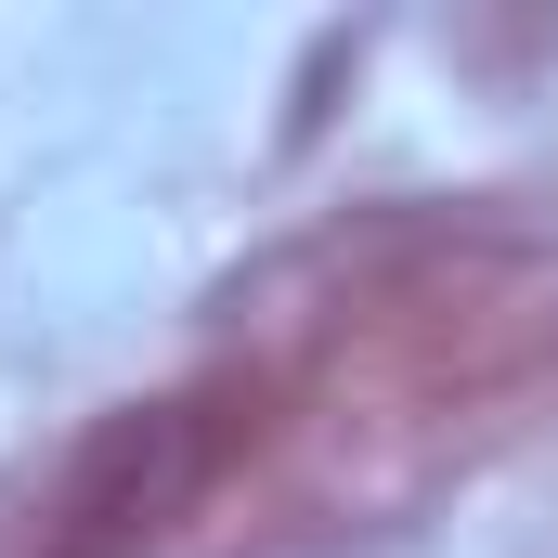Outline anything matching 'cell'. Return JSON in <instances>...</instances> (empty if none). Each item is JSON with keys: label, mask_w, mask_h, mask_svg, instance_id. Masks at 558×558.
Returning <instances> with one entry per match:
<instances>
[{"label": "cell", "mask_w": 558, "mask_h": 558, "mask_svg": "<svg viewBox=\"0 0 558 558\" xmlns=\"http://www.w3.org/2000/svg\"><path fill=\"white\" fill-rule=\"evenodd\" d=\"M234 454V416L221 403H131L78 441L65 468V507H52V558H156L169 520L221 481Z\"/></svg>", "instance_id": "cell-1"}]
</instances>
